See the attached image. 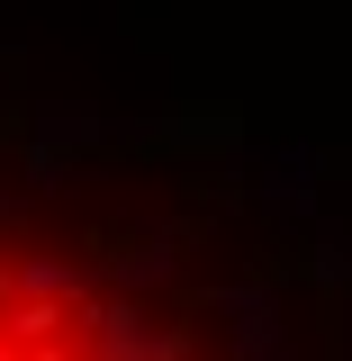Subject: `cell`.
I'll list each match as a JSON object with an SVG mask.
<instances>
[{
	"instance_id": "6da1fadb",
	"label": "cell",
	"mask_w": 352,
	"mask_h": 361,
	"mask_svg": "<svg viewBox=\"0 0 352 361\" xmlns=\"http://www.w3.org/2000/svg\"><path fill=\"white\" fill-rule=\"evenodd\" d=\"M0 361H235V343L172 262L0 199Z\"/></svg>"
}]
</instances>
